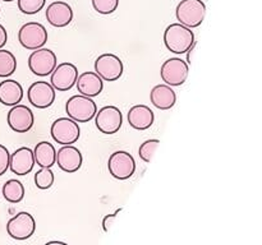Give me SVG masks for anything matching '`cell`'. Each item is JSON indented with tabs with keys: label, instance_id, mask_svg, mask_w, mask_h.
<instances>
[{
	"label": "cell",
	"instance_id": "cell-6",
	"mask_svg": "<svg viewBox=\"0 0 262 245\" xmlns=\"http://www.w3.org/2000/svg\"><path fill=\"white\" fill-rule=\"evenodd\" d=\"M107 168L113 178L127 180L136 171L135 157L127 151H115L107 160Z\"/></svg>",
	"mask_w": 262,
	"mask_h": 245
},
{
	"label": "cell",
	"instance_id": "cell-24",
	"mask_svg": "<svg viewBox=\"0 0 262 245\" xmlns=\"http://www.w3.org/2000/svg\"><path fill=\"white\" fill-rule=\"evenodd\" d=\"M17 70V59L14 54L0 48V78H8Z\"/></svg>",
	"mask_w": 262,
	"mask_h": 245
},
{
	"label": "cell",
	"instance_id": "cell-9",
	"mask_svg": "<svg viewBox=\"0 0 262 245\" xmlns=\"http://www.w3.org/2000/svg\"><path fill=\"white\" fill-rule=\"evenodd\" d=\"M123 61L115 54H102L95 60V73L99 74L102 81H118L123 76Z\"/></svg>",
	"mask_w": 262,
	"mask_h": 245
},
{
	"label": "cell",
	"instance_id": "cell-8",
	"mask_svg": "<svg viewBox=\"0 0 262 245\" xmlns=\"http://www.w3.org/2000/svg\"><path fill=\"white\" fill-rule=\"evenodd\" d=\"M56 65H58V59L55 53L50 48H36L28 58V68L35 76L38 77L50 76Z\"/></svg>",
	"mask_w": 262,
	"mask_h": 245
},
{
	"label": "cell",
	"instance_id": "cell-32",
	"mask_svg": "<svg viewBox=\"0 0 262 245\" xmlns=\"http://www.w3.org/2000/svg\"><path fill=\"white\" fill-rule=\"evenodd\" d=\"M196 45H197V42H194L193 45L191 46V47L188 48V50H187V60H186V63L188 64V65H191V63H192V58H193V54H194V48H196Z\"/></svg>",
	"mask_w": 262,
	"mask_h": 245
},
{
	"label": "cell",
	"instance_id": "cell-14",
	"mask_svg": "<svg viewBox=\"0 0 262 245\" xmlns=\"http://www.w3.org/2000/svg\"><path fill=\"white\" fill-rule=\"evenodd\" d=\"M8 125L15 133H27L35 124V115L26 105H14L7 116Z\"/></svg>",
	"mask_w": 262,
	"mask_h": 245
},
{
	"label": "cell",
	"instance_id": "cell-10",
	"mask_svg": "<svg viewBox=\"0 0 262 245\" xmlns=\"http://www.w3.org/2000/svg\"><path fill=\"white\" fill-rule=\"evenodd\" d=\"M36 221L28 212H18L8 221L7 232L14 240H27L35 234Z\"/></svg>",
	"mask_w": 262,
	"mask_h": 245
},
{
	"label": "cell",
	"instance_id": "cell-29",
	"mask_svg": "<svg viewBox=\"0 0 262 245\" xmlns=\"http://www.w3.org/2000/svg\"><path fill=\"white\" fill-rule=\"evenodd\" d=\"M9 158L10 153L5 145L0 144V176L4 175L9 168Z\"/></svg>",
	"mask_w": 262,
	"mask_h": 245
},
{
	"label": "cell",
	"instance_id": "cell-11",
	"mask_svg": "<svg viewBox=\"0 0 262 245\" xmlns=\"http://www.w3.org/2000/svg\"><path fill=\"white\" fill-rule=\"evenodd\" d=\"M96 128L104 134H115L123 124V114L117 106H104L95 115Z\"/></svg>",
	"mask_w": 262,
	"mask_h": 245
},
{
	"label": "cell",
	"instance_id": "cell-1",
	"mask_svg": "<svg viewBox=\"0 0 262 245\" xmlns=\"http://www.w3.org/2000/svg\"><path fill=\"white\" fill-rule=\"evenodd\" d=\"M196 42L192 28L186 27L182 23H171L164 32V43L166 48L177 55L186 54L187 50Z\"/></svg>",
	"mask_w": 262,
	"mask_h": 245
},
{
	"label": "cell",
	"instance_id": "cell-18",
	"mask_svg": "<svg viewBox=\"0 0 262 245\" xmlns=\"http://www.w3.org/2000/svg\"><path fill=\"white\" fill-rule=\"evenodd\" d=\"M76 86L79 93L92 99V97L99 96L102 92L104 81L95 71H83V73L77 77Z\"/></svg>",
	"mask_w": 262,
	"mask_h": 245
},
{
	"label": "cell",
	"instance_id": "cell-5",
	"mask_svg": "<svg viewBox=\"0 0 262 245\" xmlns=\"http://www.w3.org/2000/svg\"><path fill=\"white\" fill-rule=\"evenodd\" d=\"M50 134L59 144H73L81 137V128L71 117H59L51 124Z\"/></svg>",
	"mask_w": 262,
	"mask_h": 245
},
{
	"label": "cell",
	"instance_id": "cell-19",
	"mask_svg": "<svg viewBox=\"0 0 262 245\" xmlns=\"http://www.w3.org/2000/svg\"><path fill=\"white\" fill-rule=\"evenodd\" d=\"M128 122L136 130H146L155 121V114L146 105H135L128 111Z\"/></svg>",
	"mask_w": 262,
	"mask_h": 245
},
{
	"label": "cell",
	"instance_id": "cell-31",
	"mask_svg": "<svg viewBox=\"0 0 262 245\" xmlns=\"http://www.w3.org/2000/svg\"><path fill=\"white\" fill-rule=\"evenodd\" d=\"M8 41V32L5 30V27L3 24H0V48H3L5 46Z\"/></svg>",
	"mask_w": 262,
	"mask_h": 245
},
{
	"label": "cell",
	"instance_id": "cell-33",
	"mask_svg": "<svg viewBox=\"0 0 262 245\" xmlns=\"http://www.w3.org/2000/svg\"><path fill=\"white\" fill-rule=\"evenodd\" d=\"M48 244H49V245H51V244H60V245H64V244H66V242H64V241H49Z\"/></svg>",
	"mask_w": 262,
	"mask_h": 245
},
{
	"label": "cell",
	"instance_id": "cell-27",
	"mask_svg": "<svg viewBox=\"0 0 262 245\" xmlns=\"http://www.w3.org/2000/svg\"><path fill=\"white\" fill-rule=\"evenodd\" d=\"M45 4L46 0H18V9L23 14L32 15L42 10Z\"/></svg>",
	"mask_w": 262,
	"mask_h": 245
},
{
	"label": "cell",
	"instance_id": "cell-34",
	"mask_svg": "<svg viewBox=\"0 0 262 245\" xmlns=\"http://www.w3.org/2000/svg\"><path fill=\"white\" fill-rule=\"evenodd\" d=\"M3 2H5V3H10V2H14V0H3Z\"/></svg>",
	"mask_w": 262,
	"mask_h": 245
},
{
	"label": "cell",
	"instance_id": "cell-4",
	"mask_svg": "<svg viewBox=\"0 0 262 245\" xmlns=\"http://www.w3.org/2000/svg\"><path fill=\"white\" fill-rule=\"evenodd\" d=\"M48 31L45 26L38 22H28L18 31V41L27 50H36L48 42Z\"/></svg>",
	"mask_w": 262,
	"mask_h": 245
},
{
	"label": "cell",
	"instance_id": "cell-15",
	"mask_svg": "<svg viewBox=\"0 0 262 245\" xmlns=\"http://www.w3.org/2000/svg\"><path fill=\"white\" fill-rule=\"evenodd\" d=\"M83 157H82L81 151L72 144L63 145L60 150H58L55 157V163H58L59 168L64 173H76L81 168Z\"/></svg>",
	"mask_w": 262,
	"mask_h": 245
},
{
	"label": "cell",
	"instance_id": "cell-17",
	"mask_svg": "<svg viewBox=\"0 0 262 245\" xmlns=\"http://www.w3.org/2000/svg\"><path fill=\"white\" fill-rule=\"evenodd\" d=\"M35 166L33 151L28 147H20L10 155L9 168L15 175H27Z\"/></svg>",
	"mask_w": 262,
	"mask_h": 245
},
{
	"label": "cell",
	"instance_id": "cell-30",
	"mask_svg": "<svg viewBox=\"0 0 262 245\" xmlns=\"http://www.w3.org/2000/svg\"><path fill=\"white\" fill-rule=\"evenodd\" d=\"M122 211V208H118L117 211L114 212V213L112 214H106V216L104 217V219H102V230H104L105 232H109L110 229H112L113 224H114V219L117 218V216L119 214V212Z\"/></svg>",
	"mask_w": 262,
	"mask_h": 245
},
{
	"label": "cell",
	"instance_id": "cell-21",
	"mask_svg": "<svg viewBox=\"0 0 262 245\" xmlns=\"http://www.w3.org/2000/svg\"><path fill=\"white\" fill-rule=\"evenodd\" d=\"M23 87L14 79H4L0 82V104L4 106H14L23 99Z\"/></svg>",
	"mask_w": 262,
	"mask_h": 245
},
{
	"label": "cell",
	"instance_id": "cell-23",
	"mask_svg": "<svg viewBox=\"0 0 262 245\" xmlns=\"http://www.w3.org/2000/svg\"><path fill=\"white\" fill-rule=\"evenodd\" d=\"M3 197L9 203H19L25 198V186L17 179H10L3 186Z\"/></svg>",
	"mask_w": 262,
	"mask_h": 245
},
{
	"label": "cell",
	"instance_id": "cell-3",
	"mask_svg": "<svg viewBox=\"0 0 262 245\" xmlns=\"http://www.w3.org/2000/svg\"><path fill=\"white\" fill-rule=\"evenodd\" d=\"M66 111L68 117L77 122H89L95 117L97 106L91 97L83 94L72 96L66 104Z\"/></svg>",
	"mask_w": 262,
	"mask_h": 245
},
{
	"label": "cell",
	"instance_id": "cell-25",
	"mask_svg": "<svg viewBox=\"0 0 262 245\" xmlns=\"http://www.w3.org/2000/svg\"><path fill=\"white\" fill-rule=\"evenodd\" d=\"M55 181V175L51 171V167H41L37 173L35 174V184L41 190L51 188Z\"/></svg>",
	"mask_w": 262,
	"mask_h": 245
},
{
	"label": "cell",
	"instance_id": "cell-28",
	"mask_svg": "<svg viewBox=\"0 0 262 245\" xmlns=\"http://www.w3.org/2000/svg\"><path fill=\"white\" fill-rule=\"evenodd\" d=\"M92 7L99 14H113L119 7V0H92Z\"/></svg>",
	"mask_w": 262,
	"mask_h": 245
},
{
	"label": "cell",
	"instance_id": "cell-16",
	"mask_svg": "<svg viewBox=\"0 0 262 245\" xmlns=\"http://www.w3.org/2000/svg\"><path fill=\"white\" fill-rule=\"evenodd\" d=\"M46 19L53 27H67L73 20V10L66 2H53L46 8Z\"/></svg>",
	"mask_w": 262,
	"mask_h": 245
},
{
	"label": "cell",
	"instance_id": "cell-26",
	"mask_svg": "<svg viewBox=\"0 0 262 245\" xmlns=\"http://www.w3.org/2000/svg\"><path fill=\"white\" fill-rule=\"evenodd\" d=\"M159 144H160V140L159 139H147L140 145V150H138V155H140L141 160L146 163H150L152 161L154 155H155V151L158 150Z\"/></svg>",
	"mask_w": 262,
	"mask_h": 245
},
{
	"label": "cell",
	"instance_id": "cell-12",
	"mask_svg": "<svg viewBox=\"0 0 262 245\" xmlns=\"http://www.w3.org/2000/svg\"><path fill=\"white\" fill-rule=\"evenodd\" d=\"M78 77V69L72 63H61L50 74V84L55 91L66 92L73 88Z\"/></svg>",
	"mask_w": 262,
	"mask_h": 245
},
{
	"label": "cell",
	"instance_id": "cell-13",
	"mask_svg": "<svg viewBox=\"0 0 262 245\" xmlns=\"http://www.w3.org/2000/svg\"><path fill=\"white\" fill-rule=\"evenodd\" d=\"M56 92L50 83L45 81L33 82L27 91V99L36 109H48L54 104Z\"/></svg>",
	"mask_w": 262,
	"mask_h": 245
},
{
	"label": "cell",
	"instance_id": "cell-20",
	"mask_svg": "<svg viewBox=\"0 0 262 245\" xmlns=\"http://www.w3.org/2000/svg\"><path fill=\"white\" fill-rule=\"evenodd\" d=\"M151 104L159 110H170L177 102V94L168 84H158L150 92Z\"/></svg>",
	"mask_w": 262,
	"mask_h": 245
},
{
	"label": "cell",
	"instance_id": "cell-7",
	"mask_svg": "<svg viewBox=\"0 0 262 245\" xmlns=\"http://www.w3.org/2000/svg\"><path fill=\"white\" fill-rule=\"evenodd\" d=\"M189 65L181 58H170L161 65L160 76L163 82L170 87H179L187 81Z\"/></svg>",
	"mask_w": 262,
	"mask_h": 245
},
{
	"label": "cell",
	"instance_id": "cell-2",
	"mask_svg": "<svg viewBox=\"0 0 262 245\" xmlns=\"http://www.w3.org/2000/svg\"><path fill=\"white\" fill-rule=\"evenodd\" d=\"M177 19L188 28L202 24L206 15V5L202 0H181L176 9Z\"/></svg>",
	"mask_w": 262,
	"mask_h": 245
},
{
	"label": "cell",
	"instance_id": "cell-22",
	"mask_svg": "<svg viewBox=\"0 0 262 245\" xmlns=\"http://www.w3.org/2000/svg\"><path fill=\"white\" fill-rule=\"evenodd\" d=\"M33 157H35V163H37L40 167H53L55 165L56 150L51 143L42 140L36 144L33 150Z\"/></svg>",
	"mask_w": 262,
	"mask_h": 245
}]
</instances>
